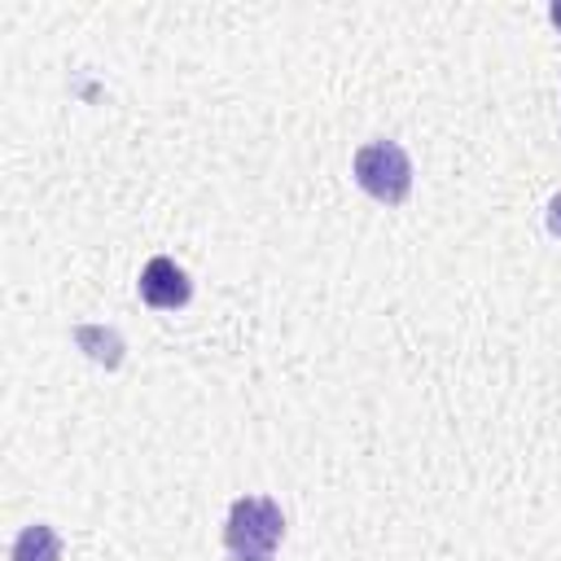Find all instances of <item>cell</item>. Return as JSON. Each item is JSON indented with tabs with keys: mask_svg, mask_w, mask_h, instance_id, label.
Returning <instances> with one entry per match:
<instances>
[{
	"mask_svg": "<svg viewBox=\"0 0 561 561\" xmlns=\"http://www.w3.org/2000/svg\"><path fill=\"white\" fill-rule=\"evenodd\" d=\"M285 539V513L272 495H237L224 522V548L232 561H272Z\"/></svg>",
	"mask_w": 561,
	"mask_h": 561,
	"instance_id": "6da1fadb",
	"label": "cell"
},
{
	"mask_svg": "<svg viewBox=\"0 0 561 561\" xmlns=\"http://www.w3.org/2000/svg\"><path fill=\"white\" fill-rule=\"evenodd\" d=\"M351 175L381 206H403L408 193H412V158H408V149L399 140L359 145L355 158H351Z\"/></svg>",
	"mask_w": 561,
	"mask_h": 561,
	"instance_id": "7a4b0ae2",
	"label": "cell"
},
{
	"mask_svg": "<svg viewBox=\"0 0 561 561\" xmlns=\"http://www.w3.org/2000/svg\"><path fill=\"white\" fill-rule=\"evenodd\" d=\"M136 289H140V298H145L153 311H180V307H188V298H193L188 272H184L175 259H167V254H153V259L140 267Z\"/></svg>",
	"mask_w": 561,
	"mask_h": 561,
	"instance_id": "3957f363",
	"label": "cell"
},
{
	"mask_svg": "<svg viewBox=\"0 0 561 561\" xmlns=\"http://www.w3.org/2000/svg\"><path fill=\"white\" fill-rule=\"evenodd\" d=\"M9 561H61V535L48 522H31L22 526V535L13 539Z\"/></svg>",
	"mask_w": 561,
	"mask_h": 561,
	"instance_id": "277c9868",
	"label": "cell"
},
{
	"mask_svg": "<svg viewBox=\"0 0 561 561\" xmlns=\"http://www.w3.org/2000/svg\"><path fill=\"white\" fill-rule=\"evenodd\" d=\"M548 232H552V237H561V193L548 202Z\"/></svg>",
	"mask_w": 561,
	"mask_h": 561,
	"instance_id": "5b68a950",
	"label": "cell"
},
{
	"mask_svg": "<svg viewBox=\"0 0 561 561\" xmlns=\"http://www.w3.org/2000/svg\"><path fill=\"white\" fill-rule=\"evenodd\" d=\"M548 18H552V26H557V31H561V0H557V4H552V9H548Z\"/></svg>",
	"mask_w": 561,
	"mask_h": 561,
	"instance_id": "8992f818",
	"label": "cell"
}]
</instances>
